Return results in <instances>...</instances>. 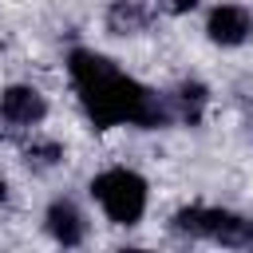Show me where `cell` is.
I'll return each instance as SVG.
<instances>
[{
	"label": "cell",
	"mask_w": 253,
	"mask_h": 253,
	"mask_svg": "<svg viewBox=\"0 0 253 253\" xmlns=\"http://www.w3.org/2000/svg\"><path fill=\"white\" fill-rule=\"evenodd\" d=\"M0 115H4L8 123L32 126V123H40V119L47 115V103H43V95H40L36 87H8V91L0 95Z\"/></svg>",
	"instance_id": "cell-5"
},
{
	"label": "cell",
	"mask_w": 253,
	"mask_h": 253,
	"mask_svg": "<svg viewBox=\"0 0 253 253\" xmlns=\"http://www.w3.org/2000/svg\"><path fill=\"white\" fill-rule=\"evenodd\" d=\"M206 32H210V40H213V43L233 47V43H245V40H249L253 20H249V12H245V8H237V4H221V8H213V12H210Z\"/></svg>",
	"instance_id": "cell-4"
},
{
	"label": "cell",
	"mask_w": 253,
	"mask_h": 253,
	"mask_svg": "<svg viewBox=\"0 0 253 253\" xmlns=\"http://www.w3.org/2000/svg\"><path fill=\"white\" fill-rule=\"evenodd\" d=\"M0 198H4V178H0Z\"/></svg>",
	"instance_id": "cell-10"
},
{
	"label": "cell",
	"mask_w": 253,
	"mask_h": 253,
	"mask_svg": "<svg viewBox=\"0 0 253 253\" xmlns=\"http://www.w3.org/2000/svg\"><path fill=\"white\" fill-rule=\"evenodd\" d=\"M202 103H206V87L202 83H182L178 87V111H182V119H198L202 115Z\"/></svg>",
	"instance_id": "cell-8"
},
{
	"label": "cell",
	"mask_w": 253,
	"mask_h": 253,
	"mask_svg": "<svg viewBox=\"0 0 253 253\" xmlns=\"http://www.w3.org/2000/svg\"><path fill=\"white\" fill-rule=\"evenodd\" d=\"M47 233L59 241V245H79L83 241V217L71 202H51L47 210Z\"/></svg>",
	"instance_id": "cell-6"
},
{
	"label": "cell",
	"mask_w": 253,
	"mask_h": 253,
	"mask_svg": "<svg viewBox=\"0 0 253 253\" xmlns=\"http://www.w3.org/2000/svg\"><path fill=\"white\" fill-rule=\"evenodd\" d=\"M194 4H198V0H174L170 8H174V12H186V8H194Z\"/></svg>",
	"instance_id": "cell-9"
},
{
	"label": "cell",
	"mask_w": 253,
	"mask_h": 253,
	"mask_svg": "<svg viewBox=\"0 0 253 253\" xmlns=\"http://www.w3.org/2000/svg\"><path fill=\"white\" fill-rule=\"evenodd\" d=\"M71 79L83 95L87 115L95 126H115V123H138V126H158L166 119L162 103L142 91L134 79H126L111 59L95 51H75L71 55Z\"/></svg>",
	"instance_id": "cell-1"
},
{
	"label": "cell",
	"mask_w": 253,
	"mask_h": 253,
	"mask_svg": "<svg viewBox=\"0 0 253 253\" xmlns=\"http://www.w3.org/2000/svg\"><path fill=\"white\" fill-rule=\"evenodd\" d=\"M174 229L178 233H190V237H210V241H221V245H253V221L229 213V210H182L174 217Z\"/></svg>",
	"instance_id": "cell-3"
},
{
	"label": "cell",
	"mask_w": 253,
	"mask_h": 253,
	"mask_svg": "<svg viewBox=\"0 0 253 253\" xmlns=\"http://www.w3.org/2000/svg\"><path fill=\"white\" fill-rule=\"evenodd\" d=\"M91 194L99 198V206L107 210V217L119 221V225H134L142 217V210H146V182L134 170H123V166L99 174L91 182Z\"/></svg>",
	"instance_id": "cell-2"
},
{
	"label": "cell",
	"mask_w": 253,
	"mask_h": 253,
	"mask_svg": "<svg viewBox=\"0 0 253 253\" xmlns=\"http://www.w3.org/2000/svg\"><path fill=\"white\" fill-rule=\"evenodd\" d=\"M142 24H146V8H142V4L119 0V4L111 8V28H115V32H138Z\"/></svg>",
	"instance_id": "cell-7"
}]
</instances>
